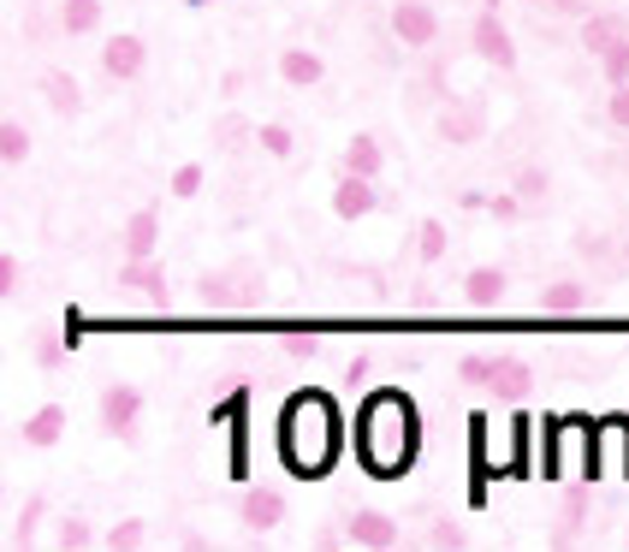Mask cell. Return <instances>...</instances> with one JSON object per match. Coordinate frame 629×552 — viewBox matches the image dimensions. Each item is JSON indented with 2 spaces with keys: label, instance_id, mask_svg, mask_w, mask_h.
I'll return each instance as SVG.
<instances>
[{
  "label": "cell",
  "instance_id": "10",
  "mask_svg": "<svg viewBox=\"0 0 629 552\" xmlns=\"http://www.w3.org/2000/svg\"><path fill=\"white\" fill-rule=\"evenodd\" d=\"M244 280H261V268H249V261H232V268L208 273V280H196V309H238L244 297H256V285L244 292Z\"/></svg>",
  "mask_w": 629,
  "mask_h": 552
},
{
  "label": "cell",
  "instance_id": "24",
  "mask_svg": "<svg viewBox=\"0 0 629 552\" xmlns=\"http://www.w3.org/2000/svg\"><path fill=\"white\" fill-rule=\"evenodd\" d=\"M338 167H345V172H369V179H381V172H386V143H381L374 131L345 137V149H338Z\"/></svg>",
  "mask_w": 629,
  "mask_h": 552
},
{
  "label": "cell",
  "instance_id": "40",
  "mask_svg": "<svg viewBox=\"0 0 629 552\" xmlns=\"http://www.w3.org/2000/svg\"><path fill=\"white\" fill-rule=\"evenodd\" d=\"M18 292H24V261L12 249H0V304H12Z\"/></svg>",
  "mask_w": 629,
  "mask_h": 552
},
{
  "label": "cell",
  "instance_id": "14",
  "mask_svg": "<svg viewBox=\"0 0 629 552\" xmlns=\"http://www.w3.org/2000/svg\"><path fill=\"white\" fill-rule=\"evenodd\" d=\"M36 95H42V107L54 113V119H84V84L72 78L66 66H48L42 78H36Z\"/></svg>",
  "mask_w": 629,
  "mask_h": 552
},
{
  "label": "cell",
  "instance_id": "35",
  "mask_svg": "<svg viewBox=\"0 0 629 552\" xmlns=\"http://www.w3.org/2000/svg\"><path fill=\"white\" fill-rule=\"evenodd\" d=\"M137 547H149V517H119L107 529V552H137Z\"/></svg>",
  "mask_w": 629,
  "mask_h": 552
},
{
  "label": "cell",
  "instance_id": "18",
  "mask_svg": "<svg viewBox=\"0 0 629 552\" xmlns=\"http://www.w3.org/2000/svg\"><path fill=\"white\" fill-rule=\"evenodd\" d=\"M540 316H564V321H576V316H594V285L588 280H552L547 292H540Z\"/></svg>",
  "mask_w": 629,
  "mask_h": 552
},
{
  "label": "cell",
  "instance_id": "39",
  "mask_svg": "<svg viewBox=\"0 0 629 552\" xmlns=\"http://www.w3.org/2000/svg\"><path fill=\"white\" fill-rule=\"evenodd\" d=\"M600 119H606L618 137H629V84H618V90H606V107H600Z\"/></svg>",
  "mask_w": 629,
  "mask_h": 552
},
{
  "label": "cell",
  "instance_id": "2",
  "mask_svg": "<svg viewBox=\"0 0 629 552\" xmlns=\"http://www.w3.org/2000/svg\"><path fill=\"white\" fill-rule=\"evenodd\" d=\"M487 125H493L487 95H446L434 107V143L439 149H475L487 137Z\"/></svg>",
  "mask_w": 629,
  "mask_h": 552
},
{
  "label": "cell",
  "instance_id": "36",
  "mask_svg": "<svg viewBox=\"0 0 629 552\" xmlns=\"http://www.w3.org/2000/svg\"><path fill=\"white\" fill-rule=\"evenodd\" d=\"M600 84H606V90L629 84V36H624L618 48H606V54H600Z\"/></svg>",
  "mask_w": 629,
  "mask_h": 552
},
{
  "label": "cell",
  "instance_id": "44",
  "mask_svg": "<svg viewBox=\"0 0 629 552\" xmlns=\"http://www.w3.org/2000/svg\"><path fill=\"white\" fill-rule=\"evenodd\" d=\"M179 7H191V12H214L220 0H179Z\"/></svg>",
  "mask_w": 629,
  "mask_h": 552
},
{
  "label": "cell",
  "instance_id": "22",
  "mask_svg": "<svg viewBox=\"0 0 629 552\" xmlns=\"http://www.w3.org/2000/svg\"><path fill=\"white\" fill-rule=\"evenodd\" d=\"M107 18V0H54V30L66 36V42H78V36H95Z\"/></svg>",
  "mask_w": 629,
  "mask_h": 552
},
{
  "label": "cell",
  "instance_id": "45",
  "mask_svg": "<svg viewBox=\"0 0 629 552\" xmlns=\"http://www.w3.org/2000/svg\"><path fill=\"white\" fill-rule=\"evenodd\" d=\"M624 547H629V523H624Z\"/></svg>",
  "mask_w": 629,
  "mask_h": 552
},
{
  "label": "cell",
  "instance_id": "13",
  "mask_svg": "<svg viewBox=\"0 0 629 552\" xmlns=\"http://www.w3.org/2000/svg\"><path fill=\"white\" fill-rule=\"evenodd\" d=\"M629 36V12H612V7H594L582 24H576V48H582L588 60H600L606 48H618Z\"/></svg>",
  "mask_w": 629,
  "mask_h": 552
},
{
  "label": "cell",
  "instance_id": "25",
  "mask_svg": "<svg viewBox=\"0 0 629 552\" xmlns=\"http://www.w3.org/2000/svg\"><path fill=\"white\" fill-rule=\"evenodd\" d=\"M30 125H24V119H12V113H7V119H0V167H24V161H30Z\"/></svg>",
  "mask_w": 629,
  "mask_h": 552
},
{
  "label": "cell",
  "instance_id": "4",
  "mask_svg": "<svg viewBox=\"0 0 629 552\" xmlns=\"http://www.w3.org/2000/svg\"><path fill=\"white\" fill-rule=\"evenodd\" d=\"M143 72H149V42L137 30H113L102 48H95V78L102 84H143Z\"/></svg>",
  "mask_w": 629,
  "mask_h": 552
},
{
  "label": "cell",
  "instance_id": "28",
  "mask_svg": "<svg viewBox=\"0 0 629 552\" xmlns=\"http://www.w3.org/2000/svg\"><path fill=\"white\" fill-rule=\"evenodd\" d=\"M256 149L268 161H297V131L285 119H261V131H256Z\"/></svg>",
  "mask_w": 629,
  "mask_h": 552
},
{
  "label": "cell",
  "instance_id": "21",
  "mask_svg": "<svg viewBox=\"0 0 629 552\" xmlns=\"http://www.w3.org/2000/svg\"><path fill=\"white\" fill-rule=\"evenodd\" d=\"M570 256L588 261V268H624L618 232H606V226H576V232H570Z\"/></svg>",
  "mask_w": 629,
  "mask_h": 552
},
{
  "label": "cell",
  "instance_id": "38",
  "mask_svg": "<svg viewBox=\"0 0 629 552\" xmlns=\"http://www.w3.org/2000/svg\"><path fill=\"white\" fill-rule=\"evenodd\" d=\"M280 350L292 362H309V357H321V333H309V328H292V333H280Z\"/></svg>",
  "mask_w": 629,
  "mask_h": 552
},
{
  "label": "cell",
  "instance_id": "33",
  "mask_svg": "<svg viewBox=\"0 0 629 552\" xmlns=\"http://www.w3.org/2000/svg\"><path fill=\"white\" fill-rule=\"evenodd\" d=\"M30 362H36V369L54 374L60 362H66V338H60L54 328H30Z\"/></svg>",
  "mask_w": 629,
  "mask_h": 552
},
{
  "label": "cell",
  "instance_id": "20",
  "mask_svg": "<svg viewBox=\"0 0 629 552\" xmlns=\"http://www.w3.org/2000/svg\"><path fill=\"white\" fill-rule=\"evenodd\" d=\"M588 511H594V487H570V493H564V505H559V523H552V535H547V547H576V535L588 529Z\"/></svg>",
  "mask_w": 629,
  "mask_h": 552
},
{
  "label": "cell",
  "instance_id": "17",
  "mask_svg": "<svg viewBox=\"0 0 629 552\" xmlns=\"http://www.w3.org/2000/svg\"><path fill=\"white\" fill-rule=\"evenodd\" d=\"M155 244H161V203H143V208H131L119 226V256H155Z\"/></svg>",
  "mask_w": 629,
  "mask_h": 552
},
{
  "label": "cell",
  "instance_id": "5",
  "mask_svg": "<svg viewBox=\"0 0 629 552\" xmlns=\"http://www.w3.org/2000/svg\"><path fill=\"white\" fill-rule=\"evenodd\" d=\"M386 30H393V42L398 48H410V54H427V48L439 42V7L434 0H393L386 7Z\"/></svg>",
  "mask_w": 629,
  "mask_h": 552
},
{
  "label": "cell",
  "instance_id": "16",
  "mask_svg": "<svg viewBox=\"0 0 629 552\" xmlns=\"http://www.w3.org/2000/svg\"><path fill=\"white\" fill-rule=\"evenodd\" d=\"M273 72H280V84H285V90H314V84H326V60L314 54V48H304V42L280 48Z\"/></svg>",
  "mask_w": 629,
  "mask_h": 552
},
{
  "label": "cell",
  "instance_id": "43",
  "mask_svg": "<svg viewBox=\"0 0 629 552\" xmlns=\"http://www.w3.org/2000/svg\"><path fill=\"white\" fill-rule=\"evenodd\" d=\"M618 249H624V268H629V215H624V226H618Z\"/></svg>",
  "mask_w": 629,
  "mask_h": 552
},
{
  "label": "cell",
  "instance_id": "9",
  "mask_svg": "<svg viewBox=\"0 0 629 552\" xmlns=\"http://www.w3.org/2000/svg\"><path fill=\"white\" fill-rule=\"evenodd\" d=\"M119 292L131 297V304H143V309H167L172 304V292H167V268H161L155 256H125L119 261Z\"/></svg>",
  "mask_w": 629,
  "mask_h": 552
},
{
  "label": "cell",
  "instance_id": "3",
  "mask_svg": "<svg viewBox=\"0 0 629 552\" xmlns=\"http://www.w3.org/2000/svg\"><path fill=\"white\" fill-rule=\"evenodd\" d=\"M143 386H131V381H107L102 386V398H95V422H102V434L107 440H119V446H131L137 440V422H143Z\"/></svg>",
  "mask_w": 629,
  "mask_h": 552
},
{
  "label": "cell",
  "instance_id": "6",
  "mask_svg": "<svg viewBox=\"0 0 629 552\" xmlns=\"http://www.w3.org/2000/svg\"><path fill=\"white\" fill-rule=\"evenodd\" d=\"M470 54L482 60V66H493V72H517V36H511V24L499 18V7H482L470 18Z\"/></svg>",
  "mask_w": 629,
  "mask_h": 552
},
{
  "label": "cell",
  "instance_id": "32",
  "mask_svg": "<svg viewBox=\"0 0 629 552\" xmlns=\"http://www.w3.org/2000/svg\"><path fill=\"white\" fill-rule=\"evenodd\" d=\"M422 547L427 552H470V529L451 523V517H439V523H427V529H422Z\"/></svg>",
  "mask_w": 629,
  "mask_h": 552
},
{
  "label": "cell",
  "instance_id": "12",
  "mask_svg": "<svg viewBox=\"0 0 629 552\" xmlns=\"http://www.w3.org/2000/svg\"><path fill=\"white\" fill-rule=\"evenodd\" d=\"M238 523H244V535H273L285 523V493L280 487H244L238 493Z\"/></svg>",
  "mask_w": 629,
  "mask_h": 552
},
{
  "label": "cell",
  "instance_id": "42",
  "mask_svg": "<svg viewBox=\"0 0 629 552\" xmlns=\"http://www.w3.org/2000/svg\"><path fill=\"white\" fill-rule=\"evenodd\" d=\"M244 90H249V72H244V66H232V72L220 78V95H226V102H238Z\"/></svg>",
  "mask_w": 629,
  "mask_h": 552
},
{
  "label": "cell",
  "instance_id": "26",
  "mask_svg": "<svg viewBox=\"0 0 629 552\" xmlns=\"http://www.w3.org/2000/svg\"><path fill=\"white\" fill-rule=\"evenodd\" d=\"M511 191H517L528 208H540V203H547V196H552V172L540 167V161H523V167L511 172Z\"/></svg>",
  "mask_w": 629,
  "mask_h": 552
},
{
  "label": "cell",
  "instance_id": "29",
  "mask_svg": "<svg viewBox=\"0 0 629 552\" xmlns=\"http://www.w3.org/2000/svg\"><path fill=\"white\" fill-rule=\"evenodd\" d=\"M54 547H60V552H90V547H95V523L78 517V511L54 517Z\"/></svg>",
  "mask_w": 629,
  "mask_h": 552
},
{
  "label": "cell",
  "instance_id": "1",
  "mask_svg": "<svg viewBox=\"0 0 629 552\" xmlns=\"http://www.w3.org/2000/svg\"><path fill=\"white\" fill-rule=\"evenodd\" d=\"M338 416H333V405H326L321 393H297L292 405H285V416H280V451H285V463H292L297 475H321L326 463H333V451H338Z\"/></svg>",
  "mask_w": 629,
  "mask_h": 552
},
{
  "label": "cell",
  "instance_id": "7",
  "mask_svg": "<svg viewBox=\"0 0 629 552\" xmlns=\"http://www.w3.org/2000/svg\"><path fill=\"white\" fill-rule=\"evenodd\" d=\"M458 297L475 309V316H505V309H511V273L499 268V261H482V268L463 273Z\"/></svg>",
  "mask_w": 629,
  "mask_h": 552
},
{
  "label": "cell",
  "instance_id": "11",
  "mask_svg": "<svg viewBox=\"0 0 629 552\" xmlns=\"http://www.w3.org/2000/svg\"><path fill=\"white\" fill-rule=\"evenodd\" d=\"M345 541H350V547H369V552H393V547H405V529H398L386 511L357 505V511L345 517Z\"/></svg>",
  "mask_w": 629,
  "mask_h": 552
},
{
  "label": "cell",
  "instance_id": "15",
  "mask_svg": "<svg viewBox=\"0 0 629 552\" xmlns=\"http://www.w3.org/2000/svg\"><path fill=\"white\" fill-rule=\"evenodd\" d=\"M528 386H535V369H528V357L517 350H493V362H487V398H528Z\"/></svg>",
  "mask_w": 629,
  "mask_h": 552
},
{
  "label": "cell",
  "instance_id": "30",
  "mask_svg": "<svg viewBox=\"0 0 629 552\" xmlns=\"http://www.w3.org/2000/svg\"><path fill=\"white\" fill-rule=\"evenodd\" d=\"M446 249H451V232L439 226V215H427L416 226V261H422V268H434V261H446Z\"/></svg>",
  "mask_w": 629,
  "mask_h": 552
},
{
  "label": "cell",
  "instance_id": "34",
  "mask_svg": "<svg viewBox=\"0 0 629 552\" xmlns=\"http://www.w3.org/2000/svg\"><path fill=\"white\" fill-rule=\"evenodd\" d=\"M167 191L179 196V203H196V196L208 191V172H203V161H184V167H172Z\"/></svg>",
  "mask_w": 629,
  "mask_h": 552
},
{
  "label": "cell",
  "instance_id": "37",
  "mask_svg": "<svg viewBox=\"0 0 629 552\" xmlns=\"http://www.w3.org/2000/svg\"><path fill=\"white\" fill-rule=\"evenodd\" d=\"M487 362H493V350H463V357H458V381L475 386V393H487Z\"/></svg>",
  "mask_w": 629,
  "mask_h": 552
},
{
  "label": "cell",
  "instance_id": "23",
  "mask_svg": "<svg viewBox=\"0 0 629 552\" xmlns=\"http://www.w3.org/2000/svg\"><path fill=\"white\" fill-rule=\"evenodd\" d=\"M256 131H261V125L249 119V113H238V107L214 113V125H208V137H214L220 155H244V149H256Z\"/></svg>",
  "mask_w": 629,
  "mask_h": 552
},
{
  "label": "cell",
  "instance_id": "19",
  "mask_svg": "<svg viewBox=\"0 0 629 552\" xmlns=\"http://www.w3.org/2000/svg\"><path fill=\"white\" fill-rule=\"evenodd\" d=\"M66 428H72L66 405H36L30 416L18 422V446H30V451H48V446H60V440H66Z\"/></svg>",
  "mask_w": 629,
  "mask_h": 552
},
{
  "label": "cell",
  "instance_id": "41",
  "mask_svg": "<svg viewBox=\"0 0 629 552\" xmlns=\"http://www.w3.org/2000/svg\"><path fill=\"white\" fill-rule=\"evenodd\" d=\"M446 78H451V60L427 48V72H422V90H439V95H446Z\"/></svg>",
  "mask_w": 629,
  "mask_h": 552
},
{
  "label": "cell",
  "instance_id": "31",
  "mask_svg": "<svg viewBox=\"0 0 629 552\" xmlns=\"http://www.w3.org/2000/svg\"><path fill=\"white\" fill-rule=\"evenodd\" d=\"M523 7L535 12V18H552V24H582L600 0H523Z\"/></svg>",
  "mask_w": 629,
  "mask_h": 552
},
{
  "label": "cell",
  "instance_id": "8",
  "mask_svg": "<svg viewBox=\"0 0 629 552\" xmlns=\"http://www.w3.org/2000/svg\"><path fill=\"white\" fill-rule=\"evenodd\" d=\"M374 208H386L381 179H369V172H345V167H333V215H338V220H369Z\"/></svg>",
  "mask_w": 629,
  "mask_h": 552
},
{
  "label": "cell",
  "instance_id": "46",
  "mask_svg": "<svg viewBox=\"0 0 629 552\" xmlns=\"http://www.w3.org/2000/svg\"><path fill=\"white\" fill-rule=\"evenodd\" d=\"M487 7H499V0H487Z\"/></svg>",
  "mask_w": 629,
  "mask_h": 552
},
{
  "label": "cell",
  "instance_id": "27",
  "mask_svg": "<svg viewBox=\"0 0 629 552\" xmlns=\"http://www.w3.org/2000/svg\"><path fill=\"white\" fill-rule=\"evenodd\" d=\"M42 523H48V493H30L18 505V517H12V535H7V541L12 547H36V529H42Z\"/></svg>",
  "mask_w": 629,
  "mask_h": 552
}]
</instances>
